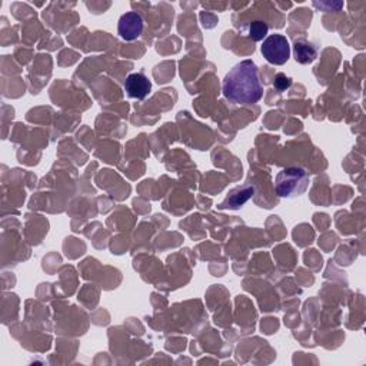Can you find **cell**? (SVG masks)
Masks as SVG:
<instances>
[{
  "mask_svg": "<svg viewBox=\"0 0 366 366\" xmlns=\"http://www.w3.org/2000/svg\"><path fill=\"white\" fill-rule=\"evenodd\" d=\"M224 96L235 105H253L263 96V86L259 78L258 66L252 60H243L235 65L224 79Z\"/></svg>",
  "mask_w": 366,
  "mask_h": 366,
  "instance_id": "6da1fadb",
  "label": "cell"
},
{
  "mask_svg": "<svg viewBox=\"0 0 366 366\" xmlns=\"http://www.w3.org/2000/svg\"><path fill=\"white\" fill-rule=\"evenodd\" d=\"M276 193L282 198H295L309 186V175L302 167H286L276 176Z\"/></svg>",
  "mask_w": 366,
  "mask_h": 366,
  "instance_id": "7a4b0ae2",
  "label": "cell"
},
{
  "mask_svg": "<svg viewBox=\"0 0 366 366\" xmlns=\"http://www.w3.org/2000/svg\"><path fill=\"white\" fill-rule=\"evenodd\" d=\"M260 52L271 65L282 66L290 58V46L283 35H271L263 40Z\"/></svg>",
  "mask_w": 366,
  "mask_h": 366,
  "instance_id": "3957f363",
  "label": "cell"
},
{
  "mask_svg": "<svg viewBox=\"0 0 366 366\" xmlns=\"http://www.w3.org/2000/svg\"><path fill=\"white\" fill-rule=\"evenodd\" d=\"M143 32V19L136 12H128L122 15L117 24V33L119 36L126 40L132 42L136 40Z\"/></svg>",
  "mask_w": 366,
  "mask_h": 366,
  "instance_id": "277c9868",
  "label": "cell"
},
{
  "mask_svg": "<svg viewBox=\"0 0 366 366\" xmlns=\"http://www.w3.org/2000/svg\"><path fill=\"white\" fill-rule=\"evenodd\" d=\"M125 92L132 99L143 101L149 96L152 90L151 81L146 78L144 73H131V75L125 81Z\"/></svg>",
  "mask_w": 366,
  "mask_h": 366,
  "instance_id": "5b68a950",
  "label": "cell"
},
{
  "mask_svg": "<svg viewBox=\"0 0 366 366\" xmlns=\"http://www.w3.org/2000/svg\"><path fill=\"white\" fill-rule=\"evenodd\" d=\"M294 53L298 63L308 65L318 56V47H316L312 42H308L306 39H298L295 40L294 44Z\"/></svg>",
  "mask_w": 366,
  "mask_h": 366,
  "instance_id": "8992f818",
  "label": "cell"
},
{
  "mask_svg": "<svg viewBox=\"0 0 366 366\" xmlns=\"http://www.w3.org/2000/svg\"><path fill=\"white\" fill-rule=\"evenodd\" d=\"M267 32H269V26L263 22V20H253L249 24V39H252L253 42H260L266 38Z\"/></svg>",
  "mask_w": 366,
  "mask_h": 366,
  "instance_id": "52a82bcc",
  "label": "cell"
},
{
  "mask_svg": "<svg viewBox=\"0 0 366 366\" xmlns=\"http://www.w3.org/2000/svg\"><path fill=\"white\" fill-rule=\"evenodd\" d=\"M275 88L279 90V92H283V90H286V89H289L290 88V85H292V79L290 78H288L286 75H283V73H278V75H276V78H275Z\"/></svg>",
  "mask_w": 366,
  "mask_h": 366,
  "instance_id": "ba28073f",
  "label": "cell"
}]
</instances>
